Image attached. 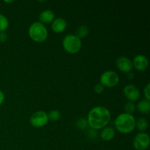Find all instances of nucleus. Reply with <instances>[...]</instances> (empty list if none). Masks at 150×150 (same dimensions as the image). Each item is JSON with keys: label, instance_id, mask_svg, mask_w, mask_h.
<instances>
[{"label": "nucleus", "instance_id": "nucleus-1", "mask_svg": "<svg viewBox=\"0 0 150 150\" xmlns=\"http://www.w3.org/2000/svg\"><path fill=\"white\" fill-rule=\"evenodd\" d=\"M111 120V113L104 106H96L89 111L87 117L88 125L93 130H100L107 126Z\"/></svg>", "mask_w": 150, "mask_h": 150}, {"label": "nucleus", "instance_id": "nucleus-2", "mask_svg": "<svg viewBox=\"0 0 150 150\" xmlns=\"http://www.w3.org/2000/svg\"><path fill=\"white\" fill-rule=\"evenodd\" d=\"M136 119L133 115L123 113L117 116L114 125L116 129L120 133L127 134L133 131L136 127Z\"/></svg>", "mask_w": 150, "mask_h": 150}, {"label": "nucleus", "instance_id": "nucleus-3", "mask_svg": "<svg viewBox=\"0 0 150 150\" xmlns=\"http://www.w3.org/2000/svg\"><path fill=\"white\" fill-rule=\"evenodd\" d=\"M29 35L36 42H42L48 38V30L43 23L40 21L34 22L29 28Z\"/></svg>", "mask_w": 150, "mask_h": 150}, {"label": "nucleus", "instance_id": "nucleus-4", "mask_svg": "<svg viewBox=\"0 0 150 150\" xmlns=\"http://www.w3.org/2000/svg\"><path fill=\"white\" fill-rule=\"evenodd\" d=\"M62 45L64 49L68 54H77L81 50L82 42L81 39H79L77 36L70 34L64 37L62 41Z\"/></svg>", "mask_w": 150, "mask_h": 150}, {"label": "nucleus", "instance_id": "nucleus-5", "mask_svg": "<svg viewBox=\"0 0 150 150\" xmlns=\"http://www.w3.org/2000/svg\"><path fill=\"white\" fill-rule=\"evenodd\" d=\"M100 83L104 87L111 88L117 86L120 81L118 74L112 70H106L100 76Z\"/></svg>", "mask_w": 150, "mask_h": 150}, {"label": "nucleus", "instance_id": "nucleus-6", "mask_svg": "<svg viewBox=\"0 0 150 150\" xmlns=\"http://www.w3.org/2000/svg\"><path fill=\"white\" fill-rule=\"evenodd\" d=\"M31 125L35 127H41L48 123V114L43 111H38L34 113L30 117Z\"/></svg>", "mask_w": 150, "mask_h": 150}, {"label": "nucleus", "instance_id": "nucleus-7", "mask_svg": "<svg viewBox=\"0 0 150 150\" xmlns=\"http://www.w3.org/2000/svg\"><path fill=\"white\" fill-rule=\"evenodd\" d=\"M149 136L144 132L136 135L133 140V146L136 150H146L149 147Z\"/></svg>", "mask_w": 150, "mask_h": 150}, {"label": "nucleus", "instance_id": "nucleus-8", "mask_svg": "<svg viewBox=\"0 0 150 150\" xmlns=\"http://www.w3.org/2000/svg\"><path fill=\"white\" fill-rule=\"evenodd\" d=\"M123 92L129 102H135L139 100V97H140V91L136 86L133 84L126 85L123 89Z\"/></svg>", "mask_w": 150, "mask_h": 150}, {"label": "nucleus", "instance_id": "nucleus-9", "mask_svg": "<svg viewBox=\"0 0 150 150\" xmlns=\"http://www.w3.org/2000/svg\"><path fill=\"white\" fill-rule=\"evenodd\" d=\"M116 65L120 71L123 73H130L133 70V62L131 60L126 57H120L116 61Z\"/></svg>", "mask_w": 150, "mask_h": 150}, {"label": "nucleus", "instance_id": "nucleus-10", "mask_svg": "<svg viewBox=\"0 0 150 150\" xmlns=\"http://www.w3.org/2000/svg\"><path fill=\"white\" fill-rule=\"evenodd\" d=\"M132 62H133V67L139 71H144L148 67V64H149L147 58L142 54L136 56Z\"/></svg>", "mask_w": 150, "mask_h": 150}, {"label": "nucleus", "instance_id": "nucleus-11", "mask_svg": "<svg viewBox=\"0 0 150 150\" xmlns=\"http://www.w3.org/2000/svg\"><path fill=\"white\" fill-rule=\"evenodd\" d=\"M67 26L66 20L63 18H57L53 21L51 23V28L56 33H61L64 32Z\"/></svg>", "mask_w": 150, "mask_h": 150}, {"label": "nucleus", "instance_id": "nucleus-12", "mask_svg": "<svg viewBox=\"0 0 150 150\" xmlns=\"http://www.w3.org/2000/svg\"><path fill=\"white\" fill-rule=\"evenodd\" d=\"M55 19V15L54 12L51 10H43L39 15L40 22L42 23H52L53 21Z\"/></svg>", "mask_w": 150, "mask_h": 150}, {"label": "nucleus", "instance_id": "nucleus-13", "mask_svg": "<svg viewBox=\"0 0 150 150\" xmlns=\"http://www.w3.org/2000/svg\"><path fill=\"white\" fill-rule=\"evenodd\" d=\"M115 136V130L111 127H105L103 128L100 133V138L103 141L110 142Z\"/></svg>", "mask_w": 150, "mask_h": 150}, {"label": "nucleus", "instance_id": "nucleus-14", "mask_svg": "<svg viewBox=\"0 0 150 150\" xmlns=\"http://www.w3.org/2000/svg\"><path fill=\"white\" fill-rule=\"evenodd\" d=\"M136 108L142 114H148L150 111V102L146 99H142L136 105Z\"/></svg>", "mask_w": 150, "mask_h": 150}, {"label": "nucleus", "instance_id": "nucleus-15", "mask_svg": "<svg viewBox=\"0 0 150 150\" xmlns=\"http://www.w3.org/2000/svg\"><path fill=\"white\" fill-rule=\"evenodd\" d=\"M89 28L86 26L84 25H82V26H79V27L76 29V36H77L79 39H81V38H86V36L89 34Z\"/></svg>", "mask_w": 150, "mask_h": 150}, {"label": "nucleus", "instance_id": "nucleus-16", "mask_svg": "<svg viewBox=\"0 0 150 150\" xmlns=\"http://www.w3.org/2000/svg\"><path fill=\"white\" fill-rule=\"evenodd\" d=\"M136 127H137L138 130L141 132H144L148 127V121L145 118H139L137 121H136Z\"/></svg>", "mask_w": 150, "mask_h": 150}, {"label": "nucleus", "instance_id": "nucleus-17", "mask_svg": "<svg viewBox=\"0 0 150 150\" xmlns=\"http://www.w3.org/2000/svg\"><path fill=\"white\" fill-rule=\"evenodd\" d=\"M9 26V21L5 16L0 13V32H5Z\"/></svg>", "mask_w": 150, "mask_h": 150}, {"label": "nucleus", "instance_id": "nucleus-18", "mask_svg": "<svg viewBox=\"0 0 150 150\" xmlns=\"http://www.w3.org/2000/svg\"><path fill=\"white\" fill-rule=\"evenodd\" d=\"M47 114H48V120H51V121L52 122H55L59 120V119L60 118V116H61L60 111L57 109L51 110V111H49V113Z\"/></svg>", "mask_w": 150, "mask_h": 150}, {"label": "nucleus", "instance_id": "nucleus-19", "mask_svg": "<svg viewBox=\"0 0 150 150\" xmlns=\"http://www.w3.org/2000/svg\"><path fill=\"white\" fill-rule=\"evenodd\" d=\"M135 110H136V105H134V103L132 102H127L124 105V111L125 114H132L134 113Z\"/></svg>", "mask_w": 150, "mask_h": 150}, {"label": "nucleus", "instance_id": "nucleus-20", "mask_svg": "<svg viewBox=\"0 0 150 150\" xmlns=\"http://www.w3.org/2000/svg\"><path fill=\"white\" fill-rule=\"evenodd\" d=\"M77 125L79 127V128L81 129V130H83V129L86 128L88 125L87 121H86L85 119H80L79 120V122H77Z\"/></svg>", "mask_w": 150, "mask_h": 150}, {"label": "nucleus", "instance_id": "nucleus-21", "mask_svg": "<svg viewBox=\"0 0 150 150\" xmlns=\"http://www.w3.org/2000/svg\"><path fill=\"white\" fill-rule=\"evenodd\" d=\"M144 94L145 99L148 100H150V84L149 83H147L146 86L144 87Z\"/></svg>", "mask_w": 150, "mask_h": 150}, {"label": "nucleus", "instance_id": "nucleus-22", "mask_svg": "<svg viewBox=\"0 0 150 150\" xmlns=\"http://www.w3.org/2000/svg\"><path fill=\"white\" fill-rule=\"evenodd\" d=\"M94 89H95V92L97 94H99L100 95V94H102L104 92V86L101 83H98V84L95 86Z\"/></svg>", "mask_w": 150, "mask_h": 150}, {"label": "nucleus", "instance_id": "nucleus-23", "mask_svg": "<svg viewBox=\"0 0 150 150\" xmlns=\"http://www.w3.org/2000/svg\"><path fill=\"white\" fill-rule=\"evenodd\" d=\"M7 40V35L5 32H0V42H4Z\"/></svg>", "mask_w": 150, "mask_h": 150}, {"label": "nucleus", "instance_id": "nucleus-24", "mask_svg": "<svg viewBox=\"0 0 150 150\" xmlns=\"http://www.w3.org/2000/svg\"><path fill=\"white\" fill-rule=\"evenodd\" d=\"M4 95L1 90H0V105L4 103Z\"/></svg>", "mask_w": 150, "mask_h": 150}, {"label": "nucleus", "instance_id": "nucleus-25", "mask_svg": "<svg viewBox=\"0 0 150 150\" xmlns=\"http://www.w3.org/2000/svg\"><path fill=\"white\" fill-rule=\"evenodd\" d=\"M127 78L128 79H133V78H134V74H133V73H132V72L127 73Z\"/></svg>", "mask_w": 150, "mask_h": 150}, {"label": "nucleus", "instance_id": "nucleus-26", "mask_svg": "<svg viewBox=\"0 0 150 150\" xmlns=\"http://www.w3.org/2000/svg\"><path fill=\"white\" fill-rule=\"evenodd\" d=\"M4 2H6V3H12V2H13V1H4Z\"/></svg>", "mask_w": 150, "mask_h": 150}]
</instances>
